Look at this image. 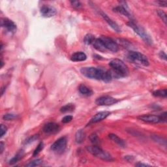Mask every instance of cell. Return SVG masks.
I'll return each instance as SVG.
<instances>
[{
    "label": "cell",
    "mask_w": 167,
    "mask_h": 167,
    "mask_svg": "<svg viewBox=\"0 0 167 167\" xmlns=\"http://www.w3.org/2000/svg\"><path fill=\"white\" fill-rule=\"evenodd\" d=\"M90 139L91 142L94 145H97L99 144V139L95 133H93L90 135Z\"/></svg>",
    "instance_id": "obj_26"
},
{
    "label": "cell",
    "mask_w": 167,
    "mask_h": 167,
    "mask_svg": "<svg viewBox=\"0 0 167 167\" xmlns=\"http://www.w3.org/2000/svg\"><path fill=\"white\" fill-rule=\"evenodd\" d=\"M1 26L2 27L5 28L9 32L14 33L16 31V25L14 23V22L8 19H2Z\"/></svg>",
    "instance_id": "obj_11"
},
{
    "label": "cell",
    "mask_w": 167,
    "mask_h": 167,
    "mask_svg": "<svg viewBox=\"0 0 167 167\" xmlns=\"http://www.w3.org/2000/svg\"><path fill=\"white\" fill-rule=\"evenodd\" d=\"M74 108H75V107L73 104L69 103L65 105V106L62 107L60 109V111L63 113H66V112H71L74 111Z\"/></svg>",
    "instance_id": "obj_21"
},
{
    "label": "cell",
    "mask_w": 167,
    "mask_h": 167,
    "mask_svg": "<svg viewBox=\"0 0 167 167\" xmlns=\"http://www.w3.org/2000/svg\"><path fill=\"white\" fill-rule=\"evenodd\" d=\"M7 131V127L4 125H1V137H3Z\"/></svg>",
    "instance_id": "obj_32"
},
{
    "label": "cell",
    "mask_w": 167,
    "mask_h": 167,
    "mask_svg": "<svg viewBox=\"0 0 167 167\" xmlns=\"http://www.w3.org/2000/svg\"><path fill=\"white\" fill-rule=\"evenodd\" d=\"M40 12L43 16L45 17V18H50V17L54 16L56 15L57 10L56 8L52 6L44 5L41 7Z\"/></svg>",
    "instance_id": "obj_9"
},
{
    "label": "cell",
    "mask_w": 167,
    "mask_h": 167,
    "mask_svg": "<svg viewBox=\"0 0 167 167\" xmlns=\"http://www.w3.org/2000/svg\"><path fill=\"white\" fill-rule=\"evenodd\" d=\"M110 115H111V112L108 111H103V112H98L91 118L90 123H93V124L94 123H97L99 121H101L104 119H106V118Z\"/></svg>",
    "instance_id": "obj_14"
},
{
    "label": "cell",
    "mask_w": 167,
    "mask_h": 167,
    "mask_svg": "<svg viewBox=\"0 0 167 167\" xmlns=\"http://www.w3.org/2000/svg\"><path fill=\"white\" fill-rule=\"evenodd\" d=\"M153 95L155 97H166L167 91L166 89L159 90L153 92Z\"/></svg>",
    "instance_id": "obj_23"
},
{
    "label": "cell",
    "mask_w": 167,
    "mask_h": 167,
    "mask_svg": "<svg viewBox=\"0 0 167 167\" xmlns=\"http://www.w3.org/2000/svg\"><path fill=\"white\" fill-rule=\"evenodd\" d=\"M95 40V38L94 37V36H93L92 34H87L86 36L84 38V43L86 45H91V44H93L94 43Z\"/></svg>",
    "instance_id": "obj_22"
},
{
    "label": "cell",
    "mask_w": 167,
    "mask_h": 167,
    "mask_svg": "<svg viewBox=\"0 0 167 167\" xmlns=\"http://www.w3.org/2000/svg\"><path fill=\"white\" fill-rule=\"evenodd\" d=\"M73 118L72 116H66L62 119V122L63 124H67L73 120Z\"/></svg>",
    "instance_id": "obj_31"
},
{
    "label": "cell",
    "mask_w": 167,
    "mask_h": 167,
    "mask_svg": "<svg viewBox=\"0 0 167 167\" xmlns=\"http://www.w3.org/2000/svg\"><path fill=\"white\" fill-rule=\"evenodd\" d=\"M136 166H149V165H147V164L141 163V162H138V163L136 164Z\"/></svg>",
    "instance_id": "obj_38"
},
{
    "label": "cell",
    "mask_w": 167,
    "mask_h": 167,
    "mask_svg": "<svg viewBox=\"0 0 167 167\" xmlns=\"http://www.w3.org/2000/svg\"><path fill=\"white\" fill-rule=\"evenodd\" d=\"M67 140L66 137H61L58 139L51 146V149L53 152L57 153H62L65 152L67 148Z\"/></svg>",
    "instance_id": "obj_6"
},
{
    "label": "cell",
    "mask_w": 167,
    "mask_h": 167,
    "mask_svg": "<svg viewBox=\"0 0 167 167\" xmlns=\"http://www.w3.org/2000/svg\"><path fill=\"white\" fill-rule=\"evenodd\" d=\"M127 57H128L129 60L133 61V62H135V63L142 65L144 66H146V67L149 65V61L147 57L138 52L131 51L129 52Z\"/></svg>",
    "instance_id": "obj_5"
},
{
    "label": "cell",
    "mask_w": 167,
    "mask_h": 167,
    "mask_svg": "<svg viewBox=\"0 0 167 167\" xmlns=\"http://www.w3.org/2000/svg\"><path fill=\"white\" fill-rule=\"evenodd\" d=\"M23 155H24V152L22 151H20V152H19L18 153H17V154L14 157L12 158V159L9 161V163L11 165H13V164L16 163V162H18L22 157Z\"/></svg>",
    "instance_id": "obj_24"
},
{
    "label": "cell",
    "mask_w": 167,
    "mask_h": 167,
    "mask_svg": "<svg viewBox=\"0 0 167 167\" xmlns=\"http://www.w3.org/2000/svg\"><path fill=\"white\" fill-rule=\"evenodd\" d=\"M101 16L103 17V18L104 19V20L107 22V24L111 26V27L114 30L116 31V32L118 33H120L121 32V28H120V26H118L115 22L113 21L111 18H109V17L108 16V15H107L105 13L101 12Z\"/></svg>",
    "instance_id": "obj_13"
},
{
    "label": "cell",
    "mask_w": 167,
    "mask_h": 167,
    "mask_svg": "<svg viewBox=\"0 0 167 167\" xmlns=\"http://www.w3.org/2000/svg\"><path fill=\"white\" fill-rule=\"evenodd\" d=\"M138 119L144 122L150 123V124H158L161 122L159 116L153 115V114H144L138 117Z\"/></svg>",
    "instance_id": "obj_10"
},
{
    "label": "cell",
    "mask_w": 167,
    "mask_h": 167,
    "mask_svg": "<svg viewBox=\"0 0 167 167\" xmlns=\"http://www.w3.org/2000/svg\"><path fill=\"white\" fill-rule=\"evenodd\" d=\"M42 162H43V161L41 159H36V160L29 162L28 164L26 165V166H28V167L37 166L41 165L42 164Z\"/></svg>",
    "instance_id": "obj_25"
},
{
    "label": "cell",
    "mask_w": 167,
    "mask_h": 167,
    "mask_svg": "<svg viewBox=\"0 0 167 167\" xmlns=\"http://www.w3.org/2000/svg\"><path fill=\"white\" fill-rule=\"evenodd\" d=\"M128 26L133 29L136 33H137L138 36L143 39V41L147 43L148 45H151L153 43L152 39L149 36L148 33L146 32V31L145 30L142 26L138 25L137 23H135L133 20H131L128 22Z\"/></svg>",
    "instance_id": "obj_4"
},
{
    "label": "cell",
    "mask_w": 167,
    "mask_h": 167,
    "mask_svg": "<svg viewBox=\"0 0 167 167\" xmlns=\"http://www.w3.org/2000/svg\"><path fill=\"white\" fill-rule=\"evenodd\" d=\"M166 112H165L164 113L161 114V115L159 116L160 120H161V122H166Z\"/></svg>",
    "instance_id": "obj_33"
},
{
    "label": "cell",
    "mask_w": 167,
    "mask_h": 167,
    "mask_svg": "<svg viewBox=\"0 0 167 167\" xmlns=\"http://www.w3.org/2000/svg\"><path fill=\"white\" fill-rule=\"evenodd\" d=\"M78 90L82 95L86 97L91 96L92 95V94H93V91H92L90 88H89L88 87H87L84 84H81L80 86H79Z\"/></svg>",
    "instance_id": "obj_18"
},
{
    "label": "cell",
    "mask_w": 167,
    "mask_h": 167,
    "mask_svg": "<svg viewBox=\"0 0 167 167\" xmlns=\"http://www.w3.org/2000/svg\"><path fill=\"white\" fill-rule=\"evenodd\" d=\"M159 56H160V58L162 60H166V55L165 54V52H164L163 51H161L160 53H159Z\"/></svg>",
    "instance_id": "obj_35"
},
{
    "label": "cell",
    "mask_w": 167,
    "mask_h": 167,
    "mask_svg": "<svg viewBox=\"0 0 167 167\" xmlns=\"http://www.w3.org/2000/svg\"><path fill=\"white\" fill-rule=\"evenodd\" d=\"M100 39H101V41L104 44V46L107 50L113 52H116L119 50V46H118V44L114 40H112L111 38H109L106 36H102L100 37Z\"/></svg>",
    "instance_id": "obj_7"
},
{
    "label": "cell",
    "mask_w": 167,
    "mask_h": 167,
    "mask_svg": "<svg viewBox=\"0 0 167 167\" xmlns=\"http://www.w3.org/2000/svg\"><path fill=\"white\" fill-rule=\"evenodd\" d=\"M118 102L116 99H114L111 96H102L96 100L97 104L99 106H111Z\"/></svg>",
    "instance_id": "obj_8"
},
{
    "label": "cell",
    "mask_w": 167,
    "mask_h": 167,
    "mask_svg": "<svg viewBox=\"0 0 167 167\" xmlns=\"http://www.w3.org/2000/svg\"><path fill=\"white\" fill-rule=\"evenodd\" d=\"M86 138V133L83 130H78L75 135V140L77 143L81 144L84 142Z\"/></svg>",
    "instance_id": "obj_20"
},
{
    "label": "cell",
    "mask_w": 167,
    "mask_h": 167,
    "mask_svg": "<svg viewBox=\"0 0 167 167\" xmlns=\"http://www.w3.org/2000/svg\"><path fill=\"white\" fill-rule=\"evenodd\" d=\"M87 150L91 155L99 158V159H102L103 161H113V158L111 155L108 153L107 152L103 150L102 148H101L97 145H94V146H87Z\"/></svg>",
    "instance_id": "obj_3"
},
{
    "label": "cell",
    "mask_w": 167,
    "mask_h": 167,
    "mask_svg": "<svg viewBox=\"0 0 167 167\" xmlns=\"http://www.w3.org/2000/svg\"><path fill=\"white\" fill-rule=\"evenodd\" d=\"M93 45L95 49L99 52H104L107 51L106 48H105V46H104V44H103V41H101V39L100 38L95 39L94 43H93Z\"/></svg>",
    "instance_id": "obj_16"
},
{
    "label": "cell",
    "mask_w": 167,
    "mask_h": 167,
    "mask_svg": "<svg viewBox=\"0 0 167 167\" xmlns=\"http://www.w3.org/2000/svg\"><path fill=\"white\" fill-rule=\"evenodd\" d=\"M87 59L86 54L83 52H77L73 54L71 56V60L74 62H78V61H85Z\"/></svg>",
    "instance_id": "obj_15"
},
{
    "label": "cell",
    "mask_w": 167,
    "mask_h": 167,
    "mask_svg": "<svg viewBox=\"0 0 167 167\" xmlns=\"http://www.w3.org/2000/svg\"><path fill=\"white\" fill-rule=\"evenodd\" d=\"M44 148V144L43 142H40L38 146H37V148L35 149L33 152V156H36L39 153H40Z\"/></svg>",
    "instance_id": "obj_27"
},
{
    "label": "cell",
    "mask_w": 167,
    "mask_h": 167,
    "mask_svg": "<svg viewBox=\"0 0 167 167\" xmlns=\"http://www.w3.org/2000/svg\"><path fill=\"white\" fill-rule=\"evenodd\" d=\"M157 14L162 19V20L164 22V23L166 24V14L163 11L161 10H158L157 11Z\"/></svg>",
    "instance_id": "obj_29"
},
{
    "label": "cell",
    "mask_w": 167,
    "mask_h": 167,
    "mask_svg": "<svg viewBox=\"0 0 167 167\" xmlns=\"http://www.w3.org/2000/svg\"><path fill=\"white\" fill-rule=\"evenodd\" d=\"M108 137L111 138L112 141H114V142H116V144H118L121 147H125V143L124 142V140H122L121 138H120L118 136H117L115 134H110L108 135Z\"/></svg>",
    "instance_id": "obj_19"
},
{
    "label": "cell",
    "mask_w": 167,
    "mask_h": 167,
    "mask_svg": "<svg viewBox=\"0 0 167 167\" xmlns=\"http://www.w3.org/2000/svg\"><path fill=\"white\" fill-rule=\"evenodd\" d=\"M71 3L72 6L76 9H80L82 7V3L80 2L73 1V2H71Z\"/></svg>",
    "instance_id": "obj_30"
},
{
    "label": "cell",
    "mask_w": 167,
    "mask_h": 167,
    "mask_svg": "<svg viewBox=\"0 0 167 167\" xmlns=\"http://www.w3.org/2000/svg\"><path fill=\"white\" fill-rule=\"evenodd\" d=\"M38 138V135H34V136H32V137H30L27 141H26V144H29L31 142H34L35 140H36V139H37Z\"/></svg>",
    "instance_id": "obj_34"
},
{
    "label": "cell",
    "mask_w": 167,
    "mask_h": 167,
    "mask_svg": "<svg viewBox=\"0 0 167 167\" xmlns=\"http://www.w3.org/2000/svg\"><path fill=\"white\" fill-rule=\"evenodd\" d=\"M3 149H4V144L2 142L0 143V153H2L3 152Z\"/></svg>",
    "instance_id": "obj_37"
},
{
    "label": "cell",
    "mask_w": 167,
    "mask_h": 167,
    "mask_svg": "<svg viewBox=\"0 0 167 167\" xmlns=\"http://www.w3.org/2000/svg\"><path fill=\"white\" fill-rule=\"evenodd\" d=\"M109 65L112 69L113 73H111L112 77L113 76H115L116 77H125L128 75V67L123 61L119 59L112 60L110 61Z\"/></svg>",
    "instance_id": "obj_2"
},
{
    "label": "cell",
    "mask_w": 167,
    "mask_h": 167,
    "mask_svg": "<svg viewBox=\"0 0 167 167\" xmlns=\"http://www.w3.org/2000/svg\"><path fill=\"white\" fill-rule=\"evenodd\" d=\"M60 125L54 122L48 123L44 127L43 131L46 134H55L60 131Z\"/></svg>",
    "instance_id": "obj_12"
},
{
    "label": "cell",
    "mask_w": 167,
    "mask_h": 167,
    "mask_svg": "<svg viewBox=\"0 0 167 167\" xmlns=\"http://www.w3.org/2000/svg\"><path fill=\"white\" fill-rule=\"evenodd\" d=\"M157 3L160 6H162V7H166L167 5V2L166 1H159L157 2Z\"/></svg>",
    "instance_id": "obj_36"
},
{
    "label": "cell",
    "mask_w": 167,
    "mask_h": 167,
    "mask_svg": "<svg viewBox=\"0 0 167 167\" xmlns=\"http://www.w3.org/2000/svg\"><path fill=\"white\" fill-rule=\"evenodd\" d=\"M16 118V116L12 114H6L3 116V119L5 121H11L15 120Z\"/></svg>",
    "instance_id": "obj_28"
},
{
    "label": "cell",
    "mask_w": 167,
    "mask_h": 167,
    "mask_svg": "<svg viewBox=\"0 0 167 167\" xmlns=\"http://www.w3.org/2000/svg\"><path fill=\"white\" fill-rule=\"evenodd\" d=\"M82 75L97 80H102L105 82H110L112 79L111 72L105 71L104 69L96 67H83L80 69Z\"/></svg>",
    "instance_id": "obj_1"
},
{
    "label": "cell",
    "mask_w": 167,
    "mask_h": 167,
    "mask_svg": "<svg viewBox=\"0 0 167 167\" xmlns=\"http://www.w3.org/2000/svg\"><path fill=\"white\" fill-rule=\"evenodd\" d=\"M113 10L114 12L120 13V14L128 17V18H131V17L129 12L127 11V9L124 7V5H119L118 7H116L115 8L113 9Z\"/></svg>",
    "instance_id": "obj_17"
}]
</instances>
